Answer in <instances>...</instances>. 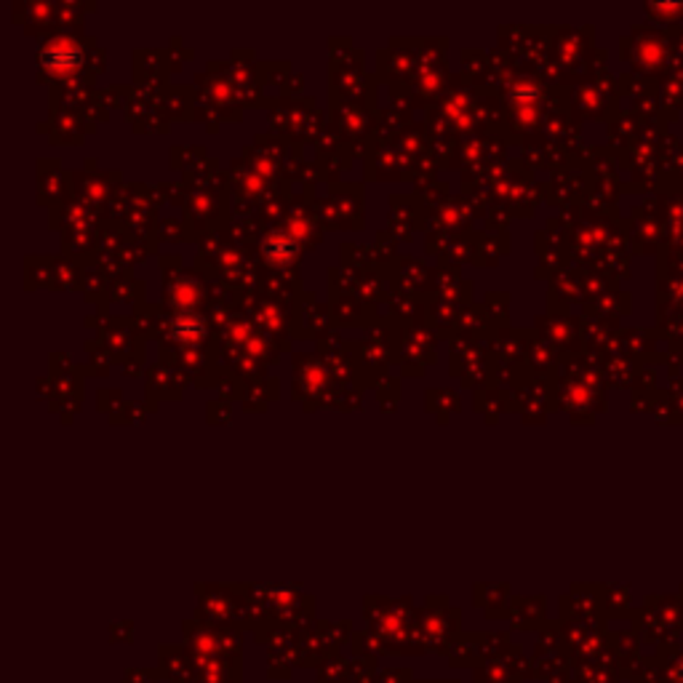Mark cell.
Returning <instances> with one entry per match:
<instances>
[]
</instances>
